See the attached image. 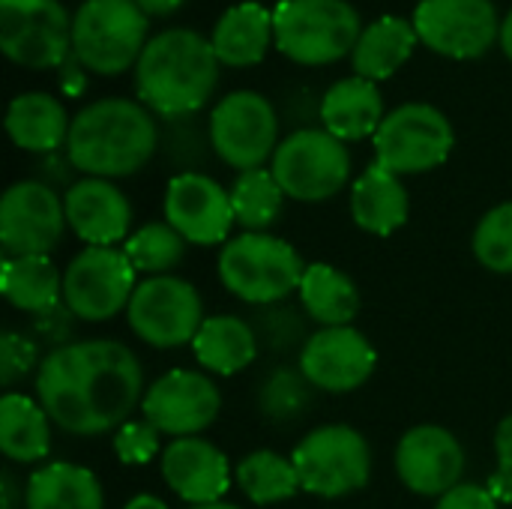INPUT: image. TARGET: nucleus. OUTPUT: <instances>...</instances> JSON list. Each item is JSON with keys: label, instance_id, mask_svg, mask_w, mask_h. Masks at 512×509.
Returning a JSON list of instances; mask_svg holds the SVG:
<instances>
[{"label": "nucleus", "instance_id": "1", "mask_svg": "<svg viewBox=\"0 0 512 509\" xmlns=\"http://www.w3.org/2000/svg\"><path fill=\"white\" fill-rule=\"evenodd\" d=\"M36 399L66 435L96 438L117 432L144 402V369L123 342H69L36 369Z\"/></svg>", "mask_w": 512, "mask_h": 509}, {"label": "nucleus", "instance_id": "2", "mask_svg": "<svg viewBox=\"0 0 512 509\" xmlns=\"http://www.w3.org/2000/svg\"><path fill=\"white\" fill-rule=\"evenodd\" d=\"M159 144L150 111L129 99H99L72 117L66 159L87 177H129L141 171Z\"/></svg>", "mask_w": 512, "mask_h": 509}, {"label": "nucleus", "instance_id": "3", "mask_svg": "<svg viewBox=\"0 0 512 509\" xmlns=\"http://www.w3.org/2000/svg\"><path fill=\"white\" fill-rule=\"evenodd\" d=\"M219 81V57L195 30H165L147 39L135 63L138 99L162 117H186L201 111Z\"/></svg>", "mask_w": 512, "mask_h": 509}, {"label": "nucleus", "instance_id": "4", "mask_svg": "<svg viewBox=\"0 0 512 509\" xmlns=\"http://www.w3.org/2000/svg\"><path fill=\"white\" fill-rule=\"evenodd\" d=\"M306 261L300 252L273 234H240L231 237L219 252V282L228 294L249 306L285 303L288 294L300 291Z\"/></svg>", "mask_w": 512, "mask_h": 509}, {"label": "nucleus", "instance_id": "5", "mask_svg": "<svg viewBox=\"0 0 512 509\" xmlns=\"http://www.w3.org/2000/svg\"><path fill=\"white\" fill-rule=\"evenodd\" d=\"M276 48L300 66H327L354 54L363 30L348 0H282L273 12Z\"/></svg>", "mask_w": 512, "mask_h": 509}, {"label": "nucleus", "instance_id": "6", "mask_svg": "<svg viewBox=\"0 0 512 509\" xmlns=\"http://www.w3.org/2000/svg\"><path fill=\"white\" fill-rule=\"evenodd\" d=\"M147 15L135 0H84L72 18V57L99 75H117L147 48Z\"/></svg>", "mask_w": 512, "mask_h": 509}, {"label": "nucleus", "instance_id": "7", "mask_svg": "<svg viewBox=\"0 0 512 509\" xmlns=\"http://www.w3.org/2000/svg\"><path fill=\"white\" fill-rule=\"evenodd\" d=\"M291 462L300 474L303 492L318 498H345L363 489L372 477V447L345 423L312 429L294 447Z\"/></svg>", "mask_w": 512, "mask_h": 509}, {"label": "nucleus", "instance_id": "8", "mask_svg": "<svg viewBox=\"0 0 512 509\" xmlns=\"http://www.w3.org/2000/svg\"><path fill=\"white\" fill-rule=\"evenodd\" d=\"M270 171L288 198L318 204L348 183L351 153L327 129H300L276 147Z\"/></svg>", "mask_w": 512, "mask_h": 509}, {"label": "nucleus", "instance_id": "9", "mask_svg": "<svg viewBox=\"0 0 512 509\" xmlns=\"http://www.w3.org/2000/svg\"><path fill=\"white\" fill-rule=\"evenodd\" d=\"M456 147L453 123L426 102H408L390 111L375 132L378 165L393 174H423L450 159Z\"/></svg>", "mask_w": 512, "mask_h": 509}, {"label": "nucleus", "instance_id": "10", "mask_svg": "<svg viewBox=\"0 0 512 509\" xmlns=\"http://www.w3.org/2000/svg\"><path fill=\"white\" fill-rule=\"evenodd\" d=\"M126 318L141 342L162 351L192 345L201 324L207 321L198 288L174 273L138 282Z\"/></svg>", "mask_w": 512, "mask_h": 509}, {"label": "nucleus", "instance_id": "11", "mask_svg": "<svg viewBox=\"0 0 512 509\" xmlns=\"http://www.w3.org/2000/svg\"><path fill=\"white\" fill-rule=\"evenodd\" d=\"M138 273L123 249L87 246L63 270V303L81 321H111L138 288Z\"/></svg>", "mask_w": 512, "mask_h": 509}, {"label": "nucleus", "instance_id": "12", "mask_svg": "<svg viewBox=\"0 0 512 509\" xmlns=\"http://www.w3.org/2000/svg\"><path fill=\"white\" fill-rule=\"evenodd\" d=\"M0 48L27 69L69 63L72 21L60 0H0Z\"/></svg>", "mask_w": 512, "mask_h": 509}, {"label": "nucleus", "instance_id": "13", "mask_svg": "<svg viewBox=\"0 0 512 509\" xmlns=\"http://www.w3.org/2000/svg\"><path fill=\"white\" fill-rule=\"evenodd\" d=\"M276 138L279 120L261 93H228L210 114V144L216 156L237 171L264 168V162L273 159L279 147Z\"/></svg>", "mask_w": 512, "mask_h": 509}, {"label": "nucleus", "instance_id": "14", "mask_svg": "<svg viewBox=\"0 0 512 509\" xmlns=\"http://www.w3.org/2000/svg\"><path fill=\"white\" fill-rule=\"evenodd\" d=\"M411 24L420 42L453 60H474L501 39L492 0H420Z\"/></svg>", "mask_w": 512, "mask_h": 509}, {"label": "nucleus", "instance_id": "15", "mask_svg": "<svg viewBox=\"0 0 512 509\" xmlns=\"http://www.w3.org/2000/svg\"><path fill=\"white\" fill-rule=\"evenodd\" d=\"M66 222L63 198L42 180H18L0 198V243L6 255H51Z\"/></svg>", "mask_w": 512, "mask_h": 509}, {"label": "nucleus", "instance_id": "16", "mask_svg": "<svg viewBox=\"0 0 512 509\" xmlns=\"http://www.w3.org/2000/svg\"><path fill=\"white\" fill-rule=\"evenodd\" d=\"M162 210L165 222L192 246H225L237 225L231 192L201 171H180L171 177Z\"/></svg>", "mask_w": 512, "mask_h": 509}, {"label": "nucleus", "instance_id": "17", "mask_svg": "<svg viewBox=\"0 0 512 509\" xmlns=\"http://www.w3.org/2000/svg\"><path fill=\"white\" fill-rule=\"evenodd\" d=\"M141 411L144 420L162 435L192 438L216 423L222 411V396L207 375L174 369L147 387Z\"/></svg>", "mask_w": 512, "mask_h": 509}, {"label": "nucleus", "instance_id": "18", "mask_svg": "<svg viewBox=\"0 0 512 509\" xmlns=\"http://www.w3.org/2000/svg\"><path fill=\"white\" fill-rule=\"evenodd\" d=\"M399 480L423 498H441L462 483L465 450L444 426H414L396 444Z\"/></svg>", "mask_w": 512, "mask_h": 509}, {"label": "nucleus", "instance_id": "19", "mask_svg": "<svg viewBox=\"0 0 512 509\" xmlns=\"http://www.w3.org/2000/svg\"><path fill=\"white\" fill-rule=\"evenodd\" d=\"M378 366L372 342L357 327H321L300 351V372L324 393L363 387Z\"/></svg>", "mask_w": 512, "mask_h": 509}, {"label": "nucleus", "instance_id": "20", "mask_svg": "<svg viewBox=\"0 0 512 509\" xmlns=\"http://www.w3.org/2000/svg\"><path fill=\"white\" fill-rule=\"evenodd\" d=\"M168 489L189 507L216 504L231 489L228 456L207 438H174L159 456Z\"/></svg>", "mask_w": 512, "mask_h": 509}, {"label": "nucleus", "instance_id": "21", "mask_svg": "<svg viewBox=\"0 0 512 509\" xmlns=\"http://www.w3.org/2000/svg\"><path fill=\"white\" fill-rule=\"evenodd\" d=\"M66 222L87 246H114L129 240L132 204L129 198L102 177H84L63 195Z\"/></svg>", "mask_w": 512, "mask_h": 509}, {"label": "nucleus", "instance_id": "22", "mask_svg": "<svg viewBox=\"0 0 512 509\" xmlns=\"http://www.w3.org/2000/svg\"><path fill=\"white\" fill-rule=\"evenodd\" d=\"M411 213L408 189L399 174L384 165H369L351 186V216L357 228L375 237L396 234Z\"/></svg>", "mask_w": 512, "mask_h": 509}, {"label": "nucleus", "instance_id": "23", "mask_svg": "<svg viewBox=\"0 0 512 509\" xmlns=\"http://www.w3.org/2000/svg\"><path fill=\"white\" fill-rule=\"evenodd\" d=\"M384 96L375 81L360 75L336 81L321 99V120L330 135L339 141H360L375 138L384 123Z\"/></svg>", "mask_w": 512, "mask_h": 509}, {"label": "nucleus", "instance_id": "24", "mask_svg": "<svg viewBox=\"0 0 512 509\" xmlns=\"http://www.w3.org/2000/svg\"><path fill=\"white\" fill-rule=\"evenodd\" d=\"M273 36V12H267L261 3H237L225 9V15L216 21L210 45L225 66H255L264 60Z\"/></svg>", "mask_w": 512, "mask_h": 509}, {"label": "nucleus", "instance_id": "25", "mask_svg": "<svg viewBox=\"0 0 512 509\" xmlns=\"http://www.w3.org/2000/svg\"><path fill=\"white\" fill-rule=\"evenodd\" d=\"M195 360L222 378H231L243 369H249L261 351V342L252 330V324L240 315H210L195 342H192Z\"/></svg>", "mask_w": 512, "mask_h": 509}, {"label": "nucleus", "instance_id": "26", "mask_svg": "<svg viewBox=\"0 0 512 509\" xmlns=\"http://www.w3.org/2000/svg\"><path fill=\"white\" fill-rule=\"evenodd\" d=\"M69 114L48 93H21L9 102L6 132L27 153H54L69 141Z\"/></svg>", "mask_w": 512, "mask_h": 509}, {"label": "nucleus", "instance_id": "27", "mask_svg": "<svg viewBox=\"0 0 512 509\" xmlns=\"http://www.w3.org/2000/svg\"><path fill=\"white\" fill-rule=\"evenodd\" d=\"M0 450L15 465H36L51 453V417L24 393H3L0 399Z\"/></svg>", "mask_w": 512, "mask_h": 509}, {"label": "nucleus", "instance_id": "28", "mask_svg": "<svg viewBox=\"0 0 512 509\" xmlns=\"http://www.w3.org/2000/svg\"><path fill=\"white\" fill-rule=\"evenodd\" d=\"M24 509H105L102 483L81 465L51 462L30 474Z\"/></svg>", "mask_w": 512, "mask_h": 509}, {"label": "nucleus", "instance_id": "29", "mask_svg": "<svg viewBox=\"0 0 512 509\" xmlns=\"http://www.w3.org/2000/svg\"><path fill=\"white\" fill-rule=\"evenodd\" d=\"M0 294L9 306L42 315L63 303V273L48 255H6L0 267Z\"/></svg>", "mask_w": 512, "mask_h": 509}, {"label": "nucleus", "instance_id": "30", "mask_svg": "<svg viewBox=\"0 0 512 509\" xmlns=\"http://www.w3.org/2000/svg\"><path fill=\"white\" fill-rule=\"evenodd\" d=\"M420 42L414 24H408L399 15H384L375 24H369L354 48V75L366 81H384L393 72H399L408 57L414 54V45Z\"/></svg>", "mask_w": 512, "mask_h": 509}, {"label": "nucleus", "instance_id": "31", "mask_svg": "<svg viewBox=\"0 0 512 509\" xmlns=\"http://www.w3.org/2000/svg\"><path fill=\"white\" fill-rule=\"evenodd\" d=\"M297 294L303 312L321 327H351L360 312V288L354 279L324 261L306 267Z\"/></svg>", "mask_w": 512, "mask_h": 509}, {"label": "nucleus", "instance_id": "32", "mask_svg": "<svg viewBox=\"0 0 512 509\" xmlns=\"http://www.w3.org/2000/svg\"><path fill=\"white\" fill-rule=\"evenodd\" d=\"M234 480H237L240 492L252 504H258V507L282 504V501L294 498L303 489L294 462L288 456H282V453H273V450H255V453H249L237 465Z\"/></svg>", "mask_w": 512, "mask_h": 509}, {"label": "nucleus", "instance_id": "33", "mask_svg": "<svg viewBox=\"0 0 512 509\" xmlns=\"http://www.w3.org/2000/svg\"><path fill=\"white\" fill-rule=\"evenodd\" d=\"M228 192L237 225H243L252 234H267V228L276 225V219L282 216L288 198L270 168L240 171Z\"/></svg>", "mask_w": 512, "mask_h": 509}, {"label": "nucleus", "instance_id": "34", "mask_svg": "<svg viewBox=\"0 0 512 509\" xmlns=\"http://www.w3.org/2000/svg\"><path fill=\"white\" fill-rule=\"evenodd\" d=\"M186 240L168 222H147L144 228L132 231L123 243L126 258L132 261L135 273L141 276H171V270L186 255Z\"/></svg>", "mask_w": 512, "mask_h": 509}, {"label": "nucleus", "instance_id": "35", "mask_svg": "<svg viewBox=\"0 0 512 509\" xmlns=\"http://www.w3.org/2000/svg\"><path fill=\"white\" fill-rule=\"evenodd\" d=\"M312 396H315V387L312 381L297 369H273L264 381H261V390H258V408L261 414L270 420V423H279V426H288V423H297L309 405H312Z\"/></svg>", "mask_w": 512, "mask_h": 509}, {"label": "nucleus", "instance_id": "36", "mask_svg": "<svg viewBox=\"0 0 512 509\" xmlns=\"http://www.w3.org/2000/svg\"><path fill=\"white\" fill-rule=\"evenodd\" d=\"M471 249L486 270L512 276V201L492 207L480 219Z\"/></svg>", "mask_w": 512, "mask_h": 509}, {"label": "nucleus", "instance_id": "37", "mask_svg": "<svg viewBox=\"0 0 512 509\" xmlns=\"http://www.w3.org/2000/svg\"><path fill=\"white\" fill-rule=\"evenodd\" d=\"M306 318L300 309L294 306H285V303H273V306H258L255 315H252V330L258 336V342L267 348V351H276V354H285V351H294L312 339L306 333Z\"/></svg>", "mask_w": 512, "mask_h": 509}, {"label": "nucleus", "instance_id": "38", "mask_svg": "<svg viewBox=\"0 0 512 509\" xmlns=\"http://www.w3.org/2000/svg\"><path fill=\"white\" fill-rule=\"evenodd\" d=\"M42 360H39V351H36V342L27 339L24 333H3L0 336V384L6 387H15L21 378H27L33 369H39Z\"/></svg>", "mask_w": 512, "mask_h": 509}, {"label": "nucleus", "instance_id": "39", "mask_svg": "<svg viewBox=\"0 0 512 509\" xmlns=\"http://www.w3.org/2000/svg\"><path fill=\"white\" fill-rule=\"evenodd\" d=\"M159 429H153L147 420L141 423H123L114 435V453L123 465H147L150 459L162 456L159 447Z\"/></svg>", "mask_w": 512, "mask_h": 509}, {"label": "nucleus", "instance_id": "40", "mask_svg": "<svg viewBox=\"0 0 512 509\" xmlns=\"http://www.w3.org/2000/svg\"><path fill=\"white\" fill-rule=\"evenodd\" d=\"M435 509H498V501L489 495L486 486L459 483L456 489H450L447 495L438 498V507Z\"/></svg>", "mask_w": 512, "mask_h": 509}, {"label": "nucleus", "instance_id": "41", "mask_svg": "<svg viewBox=\"0 0 512 509\" xmlns=\"http://www.w3.org/2000/svg\"><path fill=\"white\" fill-rule=\"evenodd\" d=\"M495 453H498V468L512 471V414H507V417L498 423V432H495Z\"/></svg>", "mask_w": 512, "mask_h": 509}, {"label": "nucleus", "instance_id": "42", "mask_svg": "<svg viewBox=\"0 0 512 509\" xmlns=\"http://www.w3.org/2000/svg\"><path fill=\"white\" fill-rule=\"evenodd\" d=\"M489 495L498 501V504H512V471H504V468H498L495 474H492V480H489Z\"/></svg>", "mask_w": 512, "mask_h": 509}, {"label": "nucleus", "instance_id": "43", "mask_svg": "<svg viewBox=\"0 0 512 509\" xmlns=\"http://www.w3.org/2000/svg\"><path fill=\"white\" fill-rule=\"evenodd\" d=\"M141 9H144V15H171V12H177L186 0H135Z\"/></svg>", "mask_w": 512, "mask_h": 509}, {"label": "nucleus", "instance_id": "44", "mask_svg": "<svg viewBox=\"0 0 512 509\" xmlns=\"http://www.w3.org/2000/svg\"><path fill=\"white\" fill-rule=\"evenodd\" d=\"M123 509H168V504L156 495H135Z\"/></svg>", "mask_w": 512, "mask_h": 509}, {"label": "nucleus", "instance_id": "45", "mask_svg": "<svg viewBox=\"0 0 512 509\" xmlns=\"http://www.w3.org/2000/svg\"><path fill=\"white\" fill-rule=\"evenodd\" d=\"M0 489H3V509H15V477L9 474V471H3V483H0Z\"/></svg>", "mask_w": 512, "mask_h": 509}, {"label": "nucleus", "instance_id": "46", "mask_svg": "<svg viewBox=\"0 0 512 509\" xmlns=\"http://www.w3.org/2000/svg\"><path fill=\"white\" fill-rule=\"evenodd\" d=\"M498 42L504 45V54L512 60V9L507 12V18L501 21V39Z\"/></svg>", "mask_w": 512, "mask_h": 509}, {"label": "nucleus", "instance_id": "47", "mask_svg": "<svg viewBox=\"0 0 512 509\" xmlns=\"http://www.w3.org/2000/svg\"><path fill=\"white\" fill-rule=\"evenodd\" d=\"M189 509H240L237 504H225V501H216V504H201V507H189Z\"/></svg>", "mask_w": 512, "mask_h": 509}]
</instances>
